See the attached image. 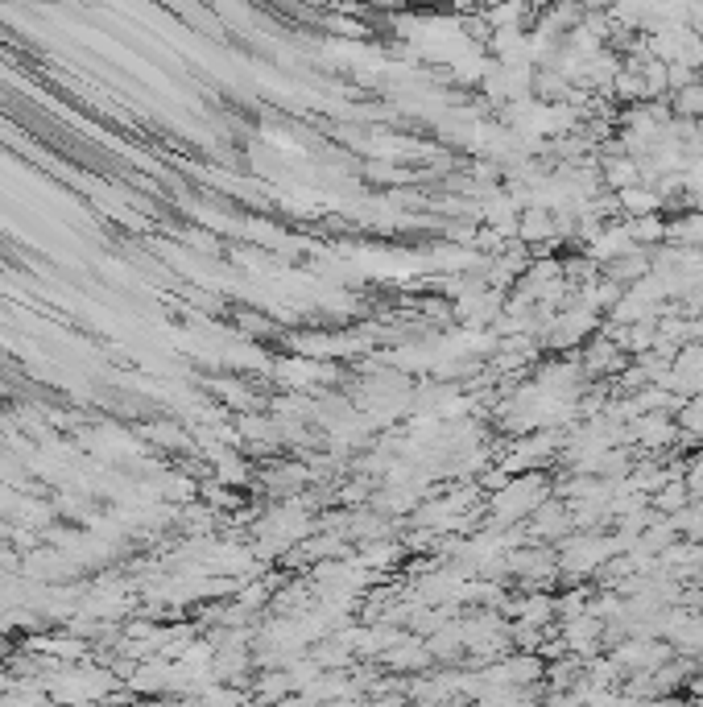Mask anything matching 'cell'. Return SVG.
I'll use <instances>...</instances> for the list:
<instances>
[{"instance_id":"cell-1","label":"cell","mask_w":703,"mask_h":707,"mask_svg":"<svg viewBox=\"0 0 703 707\" xmlns=\"http://www.w3.org/2000/svg\"><path fill=\"white\" fill-rule=\"evenodd\" d=\"M679 112H683V116H703V87L683 83V91H679Z\"/></svg>"}]
</instances>
